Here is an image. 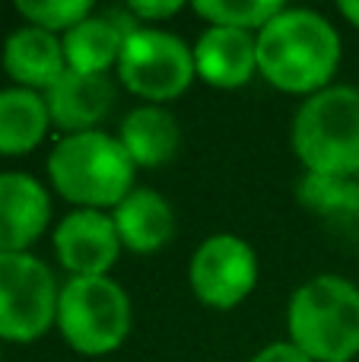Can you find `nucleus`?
<instances>
[{"label": "nucleus", "mask_w": 359, "mask_h": 362, "mask_svg": "<svg viewBox=\"0 0 359 362\" xmlns=\"http://www.w3.org/2000/svg\"><path fill=\"white\" fill-rule=\"evenodd\" d=\"M114 70L121 86L146 105L178 99L197 80L191 45L159 25H134L124 35Z\"/></svg>", "instance_id": "nucleus-6"}, {"label": "nucleus", "mask_w": 359, "mask_h": 362, "mask_svg": "<svg viewBox=\"0 0 359 362\" xmlns=\"http://www.w3.org/2000/svg\"><path fill=\"white\" fill-rule=\"evenodd\" d=\"M124 13L140 25H156L182 13V0H131Z\"/></svg>", "instance_id": "nucleus-21"}, {"label": "nucleus", "mask_w": 359, "mask_h": 362, "mask_svg": "<svg viewBox=\"0 0 359 362\" xmlns=\"http://www.w3.org/2000/svg\"><path fill=\"white\" fill-rule=\"evenodd\" d=\"M127 13H93L89 19H83L80 25L61 35L64 42V61L67 70L76 74H93V76H108V70L118 67L121 45L124 35L140 23L124 25Z\"/></svg>", "instance_id": "nucleus-16"}, {"label": "nucleus", "mask_w": 359, "mask_h": 362, "mask_svg": "<svg viewBox=\"0 0 359 362\" xmlns=\"http://www.w3.org/2000/svg\"><path fill=\"white\" fill-rule=\"evenodd\" d=\"M16 13L29 25H38L54 35H67L73 25L95 13L93 0H19Z\"/></svg>", "instance_id": "nucleus-20"}, {"label": "nucleus", "mask_w": 359, "mask_h": 362, "mask_svg": "<svg viewBox=\"0 0 359 362\" xmlns=\"http://www.w3.org/2000/svg\"><path fill=\"white\" fill-rule=\"evenodd\" d=\"M0 64L13 80V86L32 89L42 95L67 74L61 35L45 32L38 25H19L16 32H10L4 51H0Z\"/></svg>", "instance_id": "nucleus-13"}, {"label": "nucleus", "mask_w": 359, "mask_h": 362, "mask_svg": "<svg viewBox=\"0 0 359 362\" xmlns=\"http://www.w3.org/2000/svg\"><path fill=\"white\" fill-rule=\"evenodd\" d=\"M337 13H341L350 25L359 29V0H341V4H337Z\"/></svg>", "instance_id": "nucleus-23"}, {"label": "nucleus", "mask_w": 359, "mask_h": 362, "mask_svg": "<svg viewBox=\"0 0 359 362\" xmlns=\"http://www.w3.org/2000/svg\"><path fill=\"white\" fill-rule=\"evenodd\" d=\"M299 204L309 213L328 219L343 232H359V181L356 175H309L296 185Z\"/></svg>", "instance_id": "nucleus-18"}, {"label": "nucleus", "mask_w": 359, "mask_h": 362, "mask_svg": "<svg viewBox=\"0 0 359 362\" xmlns=\"http://www.w3.org/2000/svg\"><path fill=\"white\" fill-rule=\"evenodd\" d=\"M261 276L258 251L233 232L207 235L188 261L191 293L213 312H233L254 293Z\"/></svg>", "instance_id": "nucleus-8"}, {"label": "nucleus", "mask_w": 359, "mask_h": 362, "mask_svg": "<svg viewBox=\"0 0 359 362\" xmlns=\"http://www.w3.org/2000/svg\"><path fill=\"white\" fill-rule=\"evenodd\" d=\"M57 286L51 267L29 251L0 255V340L35 344L54 327Z\"/></svg>", "instance_id": "nucleus-7"}, {"label": "nucleus", "mask_w": 359, "mask_h": 362, "mask_svg": "<svg viewBox=\"0 0 359 362\" xmlns=\"http://www.w3.org/2000/svg\"><path fill=\"white\" fill-rule=\"evenodd\" d=\"M121 248L131 255H156L175 238L178 219L169 197L153 187H134L112 210Z\"/></svg>", "instance_id": "nucleus-14"}, {"label": "nucleus", "mask_w": 359, "mask_h": 362, "mask_svg": "<svg viewBox=\"0 0 359 362\" xmlns=\"http://www.w3.org/2000/svg\"><path fill=\"white\" fill-rule=\"evenodd\" d=\"M286 331L312 362H353L359 356V286L341 274H318L293 289Z\"/></svg>", "instance_id": "nucleus-3"}, {"label": "nucleus", "mask_w": 359, "mask_h": 362, "mask_svg": "<svg viewBox=\"0 0 359 362\" xmlns=\"http://www.w3.org/2000/svg\"><path fill=\"white\" fill-rule=\"evenodd\" d=\"M290 146L309 175H356L359 169V89L331 83L296 108Z\"/></svg>", "instance_id": "nucleus-4"}, {"label": "nucleus", "mask_w": 359, "mask_h": 362, "mask_svg": "<svg viewBox=\"0 0 359 362\" xmlns=\"http://www.w3.org/2000/svg\"><path fill=\"white\" fill-rule=\"evenodd\" d=\"M248 362H312V359L293 340H273V344L261 346Z\"/></svg>", "instance_id": "nucleus-22"}, {"label": "nucleus", "mask_w": 359, "mask_h": 362, "mask_svg": "<svg viewBox=\"0 0 359 362\" xmlns=\"http://www.w3.org/2000/svg\"><path fill=\"white\" fill-rule=\"evenodd\" d=\"M258 76L286 95H315L331 86L343 45L328 16L305 6H283L254 35Z\"/></svg>", "instance_id": "nucleus-1"}, {"label": "nucleus", "mask_w": 359, "mask_h": 362, "mask_svg": "<svg viewBox=\"0 0 359 362\" xmlns=\"http://www.w3.org/2000/svg\"><path fill=\"white\" fill-rule=\"evenodd\" d=\"M51 223V194L29 172H0V255L29 251Z\"/></svg>", "instance_id": "nucleus-10"}, {"label": "nucleus", "mask_w": 359, "mask_h": 362, "mask_svg": "<svg viewBox=\"0 0 359 362\" xmlns=\"http://www.w3.org/2000/svg\"><path fill=\"white\" fill-rule=\"evenodd\" d=\"M114 95L118 93H114L112 76L67 70L45 93V105H48L51 124L61 131V137H67V134L99 131V124L108 118L114 105Z\"/></svg>", "instance_id": "nucleus-11"}, {"label": "nucleus", "mask_w": 359, "mask_h": 362, "mask_svg": "<svg viewBox=\"0 0 359 362\" xmlns=\"http://www.w3.org/2000/svg\"><path fill=\"white\" fill-rule=\"evenodd\" d=\"M51 245L70 276H108L124 251L105 210H70L51 232Z\"/></svg>", "instance_id": "nucleus-9"}, {"label": "nucleus", "mask_w": 359, "mask_h": 362, "mask_svg": "<svg viewBox=\"0 0 359 362\" xmlns=\"http://www.w3.org/2000/svg\"><path fill=\"white\" fill-rule=\"evenodd\" d=\"M118 144L131 156L137 169H159V165L172 163L182 146V127L178 118L165 105H134L131 112L121 118L118 127Z\"/></svg>", "instance_id": "nucleus-15"}, {"label": "nucleus", "mask_w": 359, "mask_h": 362, "mask_svg": "<svg viewBox=\"0 0 359 362\" xmlns=\"http://www.w3.org/2000/svg\"><path fill=\"white\" fill-rule=\"evenodd\" d=\"M137 165L114 134L86 131L61 137L48 153V181L73 210L112 213L134 191Z\"/></svg>", "instance_id": "nucleus-2"}, {"label": "nucleus", "mask_w": 359, "mask_h": 362, "mask_svg": "<svg viewBox=\"0 0 359 362\" xmlns=\"http://www.w3.org/2000/svg\"><path fill=\"white\" fill-rule=\"evenodd\" d=\"M283 6V0H194L191 10L207 25H226L258 35Z\"/></svg>", "instance_id": "nucleus-19"}, {"label": "nucleus", "mask_w": 359, "mask_h": 362, "mask_svg": "<svg viewBox=\"0 0 359 362\" xmlns=\"http://www.w3.org/2000/svg\"><path fill=\"white\" fill-rule=\"evenodd\" d=\"M51 127V115L42 93L23 86L0 89V156L32 153Z\"/></svg>", "instance_id": "nucleus-17"}, {"label": "nucleus", "mask_w": 359, "mask_h": 362, "mask_svg": "<svg viewBox=\"0 0 359 362\" xmlns=\"http://www.w3.org/2000/svg\"><path fill=\"white\" fill-rule=\"evenodd\" d=\"M356 181H359V169H356Z\"/></svg>", "instance_id": "nucleus-24"}, {"label": "nucleus", "mask_w": 359, "mask_h": 362, "mask_svg": "<svg viewBox=\"0 0 359 362\" xmlns=\"http://www.w3.org/2000/svg\"><path fill=\"white\" fill-rule=\"evenodd\" d=\"M54 327L80 356H108L131 337V296L112 276H70L57 296Z\"/></svg>", "instance_id": "nucleus-5"}, {"label": "nucleus", "mask_w": 359, "mask_h": 362, "mask_svg": "<svg viewBox=\"0 0 359 362\" xmlns=\"http://www.w3.org/2000/svg\"><path fill=\"white\" fill-rule=\"evenodd\" d=\"M191 51H194L197 80H204L213 89H242L258 74L254 32L207 25L191 45Z\"/></svg>", "instance_id": "nucleus-12"}]
</instances>
